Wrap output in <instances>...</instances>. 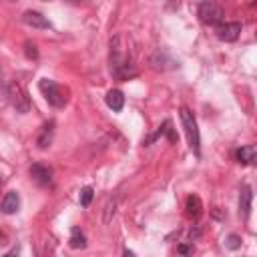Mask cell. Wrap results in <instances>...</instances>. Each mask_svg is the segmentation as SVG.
Listing matches in <instances>:
<instances>
[{"mask_svg": "<svg viewBox=\"0 0 257 257\" xmlns=\"http://www.w3.org/2000/svg\"><path fill=\"white\" fill-rule=\"evenodd\" d=\"M179 115H181V123H183L185 135H187V141H189V147H191L195 153H199L201 141H199V129H197V121H195L193 113L187 109V107H181Z\"/></svg>", "mask_w": 257, "mask_h": 257, "instance_id": "277c9868", "label": "cell"}, {"mask_svg": "<svg viewBox=\"0 0 257 257\" xmlns=\"http://www.w3.org/2000/svg\"><path fill=\"white\" fill-rule=\"evenodd\" d=\"M19 207H20L19 193H16V191H8L6 197L2 199V203H0V211H2L4 215H12V213L19 211Z\"/></svg>", "mask_w": 257, "mask_h": 257, "instance_id": "9c48e42d", "label": "cell"}, {"mask_svg": "<svg viewBox=\"0 0 257 257\" xmlns=\"http://www.w3.org/2000/svg\"><path fill=\"white\" fill-rule=\"evenodd\" d=\"M225 245L229 249H239V247H241V237H239V235H229L225 239Z\"/></svg>", "mask_w": 257, "mask_h": 257, "instance_id": "e0dca14e", "label": "cell"}, {"mask_svg": "<svg viewBox=\"0 0 257 257\" xmlns=\"http://www.w3.org/2000/svg\"><path fill=\"white\" fill-rule=\"evenodd\" d=\"M10 102H12V107L16 109V113H28L30 111V100L26 97V91L22 89V84L19 82H10L8 84V91H6Z\"/></svg>", "mask_w": 257, "mask_h": 257, "instance_id": "5b68a950", "label": "cell"}, {"mask_svg": "<svg viewBox=\"0 0 257 257\" xmlns=\"http://www.w3.org/2000/svg\"><path fill=\"white\" fill-rule=\"evenodd\" d=\"M191 251V247H187V245H181L179 247V253H189Z\"/></svg>", "mask_w": 257, "mask_h": 257, "instance_id": "ffe728a7", "label": "cell"}, {"mask_svg": "<svg viewBox=\"0 0 257 257\" xmlns=\"http://www.w3.org/2000/svg\"><path fill=\"white\" fill-rule=\"evenodd\" d=\"M185 209H187V215L189 217H199L201 215V199L197 195H189L187 197V203H185Z\"/></svg>", "mask_w": 257, "mask_h": 257, "instance_id": "9a60e30c", "label": "cell"}, {"mask_svg": "<svg viewBox=\"0 0 257 257\" xmlns=\"http://www.w3.org/2000/svg\"><path fill=\"white\" fill-rule=\"evenodd\" d=\"M241 22H219L215 26V32H217V39L219 40H225V42H233L239 39L241 34Z\"/></svg>", "mask_w": 257, "mask_h": 257, "instance_id": "8992f818", "label": "cell"}, {"mask_svg": "<svg viewBox=\"0 0 257 257\" xmlns=\"http://www.w3.org/2000/svg\"><path fill=\"white\" fill-rule=\"evenodd\" d=\"M24 46H26V57L28 59H39V50H37V46H34L32 42H26Z\"/></svg>", "mask_w": 257, "mask_h": 257, "instance_id": "ac0fdd59", "label": "cell"}, {"mask_svg": "<svg viewBox=\"0 0 257 257\" xmlns=\"http://www.w3.org/2000/svg\"><path fill=\"white\" fill-rule=\"evenodd\" d=\"M39 89L40 93L44 95L46 102L50 107H55V109H62L66 105V91L60 87V84H57L55 80H50V79H42L39 82Z\"/></svg>", "mask_w": 257, "mask_h": 257, "instance_id": "7a4b0ae2", "label": "cell"}, {"mask_svg": "<svg viewBox=\"0 0 257 257\" xmlns=\"http://www.w3.org/2000/svg\"><path fill=\"white\" fill-rule=\"evenodd\" d=\"M107 105H109V109H113L115 113H119V111H123V107H125V97H123V93L121 91H109L107 93Z\"/></svg>", "mask_w": 257, "mask_h": 257, "instance_id": "7c38bea8", "label": "cell"}, {"mask_svg": "<svg viewBox=\"0 0 257 257\" xmlns=\"http://www.w3.org/2000/svg\"><path fill=\"white\" fill-rule=\"evenodd\" d=\"M197 14H199V20L203 24H209V26H217L219 22H223V19H225L223 8H221L215 0H201Z\"/></svg>", "mask_w": 257, "mask_h": 257, "instance_id": "3957f363", "label": "cell"}, {"mask_svg": "<svg viewBox=\"0 0 257 257\" xmlns=\"http://www.w3.org/2000/svg\"><path fill=\"white\" fill-rule=\"evenodd\" d=\"M251 201H253L251 187L249 185H243L241 187V193H239V213L243 215V219H247L249 213H251Z\"/></svg>", "mask_w": 257, "mask_h": 257, "instance_id": "30bf717a", "label": "cell"}, {"mask_svg": "<svg viewBox=\"0 0 257 257\" xmlns=\"http://www.w3.org/2000/svg\"><path fill=\"white\" fill-rule=\"evenodd\" d=\"M165 131H167L169 141H171V143H177V135H175V131H173V129H171V123H169V121H167V129H165Z\"/></svg>", "mask_w": 257, "mask_h": 257, "instance_id": "d6986e66", "label": "cell"}, {"mask_svg": "<svg viewBox=\"0 0 257 257\" xmlns=\"http://www.w3.org/2000/svg\"><path fill=\"white\" fill-rule=\"evenodd\" d=\"M95 197V191H93V187H84V189L80 191V205L82 207H89L91 201Z\"/></svg>", "mask_w": 257, "mask_h": 257, "instance_id": "2e32d148", "label": "cell"}, {"mask_svg": "<svg viewBox=\"0 0 257 257\" xmlns=\"http://www.w3.org/2000/svg\"><path fill=\"white\" fill-rule=\"evenodd\" d=\"M68 245H71L73 249H84V247H87V239H84V235H82V231L79 227L71 229V239H68Z\"/></svg>", "mask_w": 257, "mask_h": 257, "instance_id": "5bb4252c", "label": "cell"}, {"mask_svg": "<svg viewBox=\"0 0 257 257\" xmlns=\"http://www.w3.org/2000/svg\"><path fill=\"white\" fill-rule=\"evenodd\" d=\"M22 20H24V24H28L32 28H50V20L37 10H26L22 14Z\"/></svg>", "mask_w": 257, "mask_h": 257, "instance_id": "ba28073f", "label": "cell"}, {"mask_svg": "<svg viewBox=\"0 0 257 257\" xmlns=\"http://www.w3.org/2000/svg\"><path fill=\"white\" fill-rule=\"evenodd\" d=\"M125 37L119 34L111 42V73L115 79L125 80L137 75V64H135V57L129 50V46L123 44Z\"/></svg>", "mask_w": 257, "mask_h": 257, "instance_id": "6da1fadb", "label": "cell"}, {"mask_svg": "<svg viewBox=\"0 0 257 257\" xmlns=\"http://www.w3.org/2000/svg\"><path fill=\"white\" fill-rule=\"evenodd\" d=\"M30 177L39 185L44 187V185H50V181H53V171H50L48 167H44V165H40V163H34L30 167Z\"/></svg>", "mask_w": 257, "mask_h": 257, "instance_id": "52a82bcc", "label": "cell"}, {"mask_svg": "<svg viewBox=\"0 0 257 257\" xmlns=\"http://www.w3.org/2000/svg\"><path fill=\"white\" fill-rule=\"evenodd\" d=\"M53 135H55V123L50 121L48 125L42 127V131H40V135H39V139H37L39 149H46V147H50V143H53Z\"/></svg>", "mask_w": 257, "mask_h": 257, "instance_id": "8fae6325", "label": "cell"}, {"mask_svg": "<svg viewBox=\"0 0 257 257\" xmlns=\"http://www.w3.org/2000/svg\"><path fill=\"white\" fill-rule=\"evenodd\" d=\"M235 157H237V161L241 163V165H251L255 161V147H251V145L241 147L235 153Z\"/></svg>", "mask_w": 257, "mask_h": 257, "instance_id": "4fadbf2b", "label": "cell"}]
</instances>
